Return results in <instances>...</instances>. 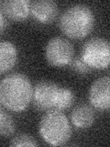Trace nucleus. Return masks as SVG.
Returning a JSON list of instances; mask_svg holds the SVG:
<instances>
[{"label": "nucleus", "mask_w": 110, "mask_h": 147, "mask_svg": "<svg viewBox=\"0 0 110 147\" xmlns=\"http://www.w3.org/2000/svg\"><path fill=\"white\" fill-rule=\"evenodd\" d=\"M33 86L29 77L20 73H12L0 83V102L2 107L14 112H21L30 105Z\"/></svg>", "instance_id": "1"}, {"label": "nucleus", "mask_w": 110, "mask_h": 147, "mask_svg": "<svg viewBox=\"0 0 110 147\" xmlns=\"http://www.w3.org/2000/svg\"><path fill=\"white\" fill-rule=\"evenodd\" d=\"M60 29L63 34L74 40L84 39L95 26V15L92 9L84 4L69 7L61 15Z\"/></svg>", "instance_id": "2"}, {"label": "nucleus", "mask_w": 110, "mask_h": 147, "mask_svg": "<svg viewBox=\"0 0 110 147\" xmlns=\"http://www.w3.org/2000/svg\"><path fill=\"white\" fill-rule=\"evenodd\" d=\"M39 132L42 139L50 145H63L70 140L72 128L66 115L60 110H50L41 118Z\"/></svg>", "instance_id": "3"}, {"label": "nucleus", "mask_w": 110, "mask_h": 147, "mask_svg": "<svg viewBox=\"0 0 110 147\" xmlns=\"http://www.w3.org/2000/svg\"><path fill=\"white\" fill-rule=\"evenodd\" d=\"M81 57L90 68H107L110 66V43L100 37L92 38L82 46Z\"/></svg>", "instance_id": "4"}, {"label": "nucleus", "mask_w": 110, "mask_h": 147, "mask_svg": "<svg viewBox=\"0 0 110 147\" xmlns=\"http://www.w3.org/2000/svg\"><path fill=\"white\" fill-rule=\"evenodd\" d=\"M73 54L74 49L72 44L62 37H54L46 45V60L52 66L64 67L71 64L73 60Z\"/></svg>", "instance_id": "5"}, {"label": "nucleus", "mask_w": 110, "mask_h": 147, "mask_svg": "<svg viewBox=\"0 0 110 147\" xmlns=\"http://www.w3.org/2000/svg\"><path fill=\"white\" fill-rule=\"evenodd\" d=\"M60 86L50 81H40L33 87L32 104L40 111H50L55 108Z\"/></svg>", "instance_id": "6"}, {"label": "nucleus", "mask_w": 110, "mask_h": 147, "mask_svg": "<svg viewBox=\"0 0 110 147\" xmlns=\"http://www.w3.org/2000/svg\"><path fill=\"white\" fill-rule=\"evenodd\" d=\"M89 101L98 110L110 109V76H102L93 82L89 89Z\"/></svg>", "instance_id": "7"}, {"label": "nucleus", "mask_w": 110, "mask_h": 147, "mask_svg": "<svg viewBox=\"0 0 110 147\" xmlns=\"http://www.w3.org/2000/svg\"><path fill=\"white\" fill-rule=\"evenodd\" d=\"M30 14L35 20L48 24L57 16V4L52 0H36L30 4Z\"/></svg>", "instance_id": "8"}, {"label": "nucleus", "mask_w": 110, "mask_h": 147, "mask_svg": "<svg viewBox=\"0 0 110 147\" xmlns=\"http://www.w3.org/2000/svg\"><path fill=\"white\" fill-rule=\"evenodd\" d=\"M30 2L28 0H4L0 3L1 12L11 20L22 21L30 12Z\"/></svg>", "instance_id": "9"}, {"label": "nucleus", "mask_w": 110, "mask_h": 147, "mask_svg": "<svg viewBox=\"0 0 110 147\" xmlns=\"http://www.w3.org/2000/svg\"><path fill=\"white\" fill-rule=\"evenodd\" d=\"M71 122L75 128L86 129L92 126L95 121V112L90 106L80 104L73 108L70 115Z\"/></svg>", "instance_id": "10"}, {"label": "nucleus", "mask_w": 110, "mask_h": 147, "mask_svg": "<svg viewBox=\"0 0 110 147\" xmlns=\"http://www.w3.org/2000/svg\"><path fill=\"white\" fill-rule=\"evenodd\" d=\"M17 62V50L11 41L0 42V72L4 74L16 65Z\"/></svg>", "instance_id": "11"}, {"label": "nucleus", "mask_w": 110, "mask_h": 147, "mask_svg": "<svg viewBox=\"0 0 110 147\" xmlns=\"http://www.w3.org/2000/svg\"><path fill=\"white\" fill-rule=\"evenodd\" d=\"M74 99V94L72 93V91L70 88L64 86H60L54 109L60 110V111L67 109L73 104Z\"/></svg>", "instance_id": "12"}, {"label": "nucleus", "mask_w": 110, "mask_h": 147, "mask_svg": "<svg viewBox=\"0 0 110 147\" xmlns=\"http://www.w3.org/2000/svg\"><path fill=\"white\" fill-rule=\"evenodd\" d=\"M15 130V121L2 107L0 109V134L3 137H8L13 134Z\"/></svg>", "instance_id": "13"}, {"label": "nucleus", "mask_w": 110, "mask_h": 147, "mask_svg": "<svg viewBox=\"0 0 110 147\" xmlns=\"http://www.w3.org/2000/svg\"><path fill=\"white\" fill-rule=\"evenodd\" d=\"M39 144L31 135L19 133L14 136L10 141V146H38Z\"/></svg>", "instance_id": "14"}, {"label": "nucleus", "mask_w": 110, "mask_h": 147, "mask_svg": "<svg viewBox=\"0 0 110 147\" xmlns=\"http://www.w3.org/2000/svg\"><path fill=\"white\" fill-rule=\"evenodd\" d=\"M71 66L72 70H74L79 75H85L90 72V67L85 63L82 57H76L72 61Z\"/></svg>", "instance_id": "15"}, {"label": "nucleus", "mask_w": 110, "mask_h": 147, "mask_svg": "<svg viewBox=\"0 0 110 147\" xmlns=\"http://www.w3.org/2000/svg\"><path fill=\"white\" fill-rule=\"evenodd\" d=\"M6 16L4 15V14L0 11V31H1V33L3 34L4 30H6V26H7V20H6V18H5Z\"/></svg>", "instance_id": "16"}]
</instances>
